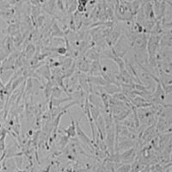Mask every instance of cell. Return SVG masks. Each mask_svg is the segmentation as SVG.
I'll list each match as a JSON object with an SVG mask.
<instances>
[{
	"instance_id": "cell-1",
	"label": "cell",
	"mask_w": 172,
	"mask_h": 172,
	"mask_svg": "<svg viewBox=\"0 0 172 172\" xmlns=\"http://www.w3.org/2000/svg\"><path fill=\"white\" fill-rule=\"evenodd\" d=\"M76 133H77V135L81 139V141H83V142H84L85 144L89 145V146L91 147V149H94V147H93V145H92L93 141H92V140L85 134V133L81 129V127H80V126H79V121H76Z\"/></svg>"
},
{
	"instance_id": "cell-2",
	"label": "cell",
	"mask_w": 172,
	"mask_h": 172,
	"mask_svg": "<svg viewBox=\"0 0 172 172\" xmlns=\"http://www.w3.org/2000/svg\"><path fill=\"white\" fill-rule=\"evenodd\" d=\"M90 64H91L90 60H88L85 56H83V58L80 59L78 62L76 64V66L79 69V71H83V73H85V72H89Z\"/></svg>"
},
{
	"instance_id": "cell-3",
	"label": "cell",
	"mask_w": 172,
	"mask_h": 172,
	"mask_svg": "<svg viewBox=\"0 0 172 172\" xmlns=\"http://www.w3.org/2000/svg\"><path fill=\"white\" fill-rule=\"evenodd\" d=\"M89 76H101L102 73V64L100 60L91 62L89 67Z\"/></svg>"
},
{
	"instance_id": "cell-4",
	"label": "cell",
	"mask_w": 172,
	"mask_h": 172,
	"mask_svg": "<svg viewBox=\"0 0 172 172\" xmlns=\"http://www.w3.org/2000/svg\"><path fill=\"white\" fill-rule=\"evenodd\" d=\"M88 82L90 84H96L97 86H104L108 83L105 81L102 76H87Z\"/></svg>"
},
{
	"instance_id": "cell-5",
	"label": "cell",
	"mask_w": 172,
	"mask_h": 172,
	"mask_svg": "<svg viewBox=\"0 0 172 172\" xmlns=\"http://www.w3.org/2000/svg\"><path fill=\"white\" fill-rule=\"evenodd\" d=\"M104 92H106L108 95H114L117 92H121V87L120 85H117L115 83H107L102 87Z\"/></svg>"
},
{
	"instance_id": "cell-6",
	"label": "cell",
	"mask_w": 172,
	"mask_h": 172,
	"mask_svg": "<svg viewBox=\"0 0 172 172\" xmlns=\"http://www.w3.org/2000/svg\"><path fill=\"white\" fill-rule=\"evenodd\" d=\"M65 133L66 134V136L70 138H74L77 135V133H76V124L75 121L71 118V125L68 127L67 129L65 130Z\"/></svg>"
},
{
	"instance_id": "cell-7",
	"label": "cell",
	"mask_w": 172,
	"mask_h": 172,
	"mask_svg": "<svg viewBox=\"0 0 172 172\" xmlns=\"http://www.w3.org/2000/svg\"><path fill=\"white\" fill-rule=\"evenodd\" d=\"M37 71H41V72H38L41 77H45L47 80H50L51 79V72H50V67L47 66V65H44V66H41V67L40 70H38Z\"/></svg>"
},
{
	"instance_id": "cell-8",
	"label": "cell",
	"mask_w": 172,
	"mask_h": 172,
	"mask_svg": "<svg viewBox=\"0 0 172 172\" xmlns=\"http://www.w3.org/2000/svg\"><path fill=\"white\" fill-rule=\"evenodd\" d=\"M89 111H90V115H91V117H92L94 121H96L98 119V117L101 115V113H102L101 110L99 109L97 107H95L94 105H92L90 103H89Z\"/></svg>"
},
{
	"instance_id": "cell-9",
	"label": "cell",
	"mask_w": 172,
	"mask_h": 172,
	"mask_svg": "<svg viewBox=\"0 0 172 172\" xmlns=\"http://www.w3.org/2000/svg\"><path fill=\"white\" fill-rule=\"evenodd\" d=\"M73 62H74V60H72V58H65L62 60V62H60V66H62L61 71H66V70H68L71 66V65L73 64Z\"/></svg>"
},
{
	"instance_id": "cell-10",
	"label": "cell",
	"mask_w": 172,
	"mask_h": 172,
	"mask_svg": "<svg viewBox=\"0 0 172 172\" xmlns=\"http://www.w3.org/2000/svg\"><path fill=\"white\" fill-rule=\"evenodd\" d=\"M7 33L10 36H15L17 34H19V26L17 24H10L7 28Z\"/></svg>"
},
{
	"instance_id": "cell-11",
	"label": "cell",
	"mask_w": 172,
	"mask_h": 172,
	"mask_svg": "<svg viewBox=\"0 0 172 172\" xmlns=\"http://www.w3.org/2000/svg\"><path fill=\"white\" fill-rule=\"evenodd\" d=\"M52 35L55 37H59V36H64V32L60 29V28L58 26V24L56 23V22L53 23V28H52Z\"/></svg>"
},
{
	"instance_id": "cell-12",
	"label": "cell",
	"mask_w": 172,
	"mask_h": 172,
	"mask_svg": "<svg viewBox=\"0 0 172 172\" xmlns=\"http://www.w3.org/2000/svg\"><path fill=\"white\" fill-rule=\"evenodd\" d=\"M62 92H63V90H62L58 85L57 86H53V89H52V97L53 98H60L61 97L62 95Z\"/></svg>"
},
{
	"instance_id": "cell-13",
	"label": "cell",
	"mask_w": 172,
	"mask_h": 172,
	"mask_svg": "<svg viewBox=\"0 0 172 172\" xmlns=\"http://www.w3.org/2000/svg\"><path fill=\"white\" fill-rule=\"evenodd\" d=\"M53 51L56 52L57 54H59L60 55H66V53H67V49H66V48H62V47L54 48Z\"/></svg>"
},
{
	"instance_id": "cell-14",
	"label": "cell",
	"mask_w": 172,
	"mask_h": 172,
	"mask_svg": "<svg viewBox=\"0 0 172 172\" xmlns=\"http://www.w3.org/2000/svg\"><path fill=\"white\" fill-rule=\"evenodd\" d=\"M43 21H44V16H39L37 17V24H38V26L42 25Z\"/></svg>"
},
{
	"instance_id": "cell-15",
	"label": "cell",
	"mask_w": 172,
	"mask_h": 172,
	"mask_svg": "<svg viewBox=\"0 0 172 172\" xmlns=\"http://www.w3.org/2000/svg\"><path fill=\"white\" fill-rule=\"evenodd\" d=\"M127 1H129V2H133V1H134V0H127Z\"/></svg>"
},
{
	"instance_id": "cell-16",
	"label": "cell",
	"mask_w": 172,
	"mask_h": 172,
	"mask_svg": "<svg viewBox=\"0 0 172 172\" xmlns=\"http://www.w3.org/2000/svg\"><path fill=\"white\" fill-rule=\"evenodd\" d=\"M157 1H158V2H162L163 0H157Z\"/></svg>"
},
{
	"instance_id": "cell-17",
	"label": "cell",
	"mask_w": 172,
	"mask_h": 172,
	"mask_svg": "<svg viewBox=\"0 0 172 172\" xmlns=\"http://www.w3.org/2000/svg\"><path fill=\"white\" fill-rule=\"evenodd\" d=\"M0 135H1V130H0Z\"/></svg>"
}]
</instances>
